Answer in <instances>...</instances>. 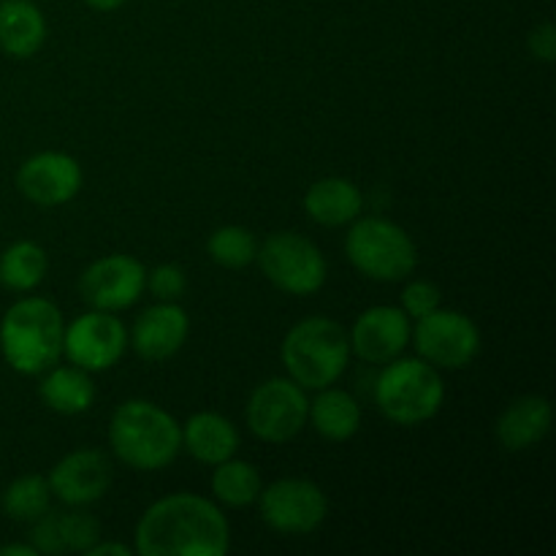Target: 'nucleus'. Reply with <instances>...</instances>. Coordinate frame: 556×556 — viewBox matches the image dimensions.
<instances>
[{
  "label": "nucleus",
  "instance_id": "obj_1",
  "mask_svg": "<svg viewBox=\"0 0 556 556\" xmlns=\"http://www.w3.org/2000/svg\"><path fill=\"white\" fill-rule=\"evenodd\" d=\"M231 548V525L212 500L177 492L141 514L134 532L139 556H223Z\"/></svg>",
  "mask_w": 556,
  "mask_h": 556
},
{
  "label": "nucleus",
  "instance_id": "obj_2",
  "mask_svg": "<svg viewBox=\"0 0 556 556\" xmlns=\"http://www.w3.org/2000/svg\"><path fill=\"white\" fill-rule=\"evenodd\" d=\"M109 445L130 470H166L182 451V424L150 400H128L109 418Z\"/></svg>",
  "mask_w": 556,
  "mask_h": 556
},
{
  "label": "nucleus",
  "instance_id": "obj_3",
  "mask_svg": "<svg viewBox=\"0 0 556 556\" xmlns=\"http://www.w3.org/2000/svg\"><path fill=\"white\" fill-rule=\"evenodd\" d=\"M65 320L43 296L16 299L0 318V353L16 375L36 378L63 356Z\"/></svg>",
  "mask_w": 556,
  "mask_h": 556
},
{
  "label": "nucleus",
  "instance_id": "obj_4",
  "mask_svg": "<svg viewBox=\"0 0 556 556\" xmlns=\"http://www.w3.org/2000/svg\"><path fill=\"white\" fill-rule=\"evenodd\" d=\"M282 367L293 383L304 391H320L334 386L351 362L348 329L326 315H309L293 324L280 345Z\"/></svg>",
  "mask_w": 556,
  "mask_h": 556
},
{
  "label": "nucleus",
  "instance_id": "obj_5",
  "mask_svg": "<svg viewBox=\"0 0 556 556\" xmlns=\"http://www.w3.org/2000/svg\"><path fill=\"white\" fill-rule=\"evenodd\" d=\"M445 402L440 369L424 358H394L375 378V405L396 427H418L432 421Z\"/></svg>",
  "mask_w": 556,
  "mask_h": 556
},
{
  "label": "nucleus",
  "instance_id": "obj_6",
  "mask_svg": "<svg viewBox=\"0 0 556 556\" xmlns=\"http://www.w3.org/2000/svg\"><path fill=\"white\" fill-rule=\"evenodd\" d=\"M345 255L358 275L375 282H402L418 266V248L410 233L400 223L378 215H358L348 226Z\"/></svg>",
  "mask_w": 556,
  "mask_h": 556
},
{
  "label": "nucleus",
  "instance_id": "obj_7",
  "mask_svg": "<svg viewBox=\"0 0 556 556\" xmlns=\"http://www.w3.org/2000/svg\"><path fill=\"white\" fill-rule=\"evenodd\" d=\"M255 261L266 280L277 291L291 293V296H313L326 286V277H329L324 250L296 231L269 233L258 244Z\"/></svg>",
  "mask_w": 556,
  "mask_h": 556
},
{
  "label": "nucleus",
  "instance_id": "obj_8",
  "mask_svg": "<svg viewBox=\"0 0 556 556\" xmlns=\"http://www.w3.org/2000/svg\"><path fill=\"white\" fill-rule=\"evenodd\" d=\"M418 358L434 369H465L481 353V329L459 309L438 307L416 320L410 331Z\"/></svg>",
  "mask_w": 556,
  "mask_h": 556
},
{
  "label": "nucleus",
  "instance_id": "obj_9",
  "mask_svg": "<svg viewBox=\"0 0 556 556\" xmlns=\"http://www.w3.org/2000/svg\"><path fill=\"white\" fill-rule=\"evenodd\" d=\"M307 391L291 378H269L255 386L244 405V424L264 443H288L307 427Z\"/></svg>",
  "mask_w": 556,
  "mask_h": 556
},
{
  "label": "nucleus",
  "instance_id": "obj_10",
  "mask_svg": "<svg viewBox=\"0 0 556 556\" xmlns=\"http://www.w3.org/2000/svg\"><path fill=\"white\" fill-rule=\"evenodd\" d=\"M258 510L264 525L280 535H309L329 516V500L307 478H280L261 489Z\"/></svg>",
  "mask_w": 556,
  "mask_h": 556
},
{
  "label": "nucleus",
  "instance_id": "obj_11",
  "mask_svg": "<svg viewBox=\"0 0 556 556\" xmlns=\"http://www.w3.org/2000/svg\"><path fill=\"white\" fill-rule=\"evenodd\" d=\"M125 351H128V329L114 313L90 309L65 326L63 356L90 375L117 367Z\"/></svg>",
  "mask_w": 556,
  "mask_h": 556
},
{
  "label": "nucleus",
  "instance_id": "obj_12",
  "mask_svg": "<svg viewBox=\"0 0 556 556\" xmlns=\"http://www.w3.org/2000/svg\"><path fill=\"white\" fill-rule=\"evenodd\" d=\"M147 269L136 255L112 253L92 261L79 277V293L90 309L119 313L134 307L144 293Z\"/></svg>",
  "mask_w": 556,
  "mask_h": 556
},
{
  "label": "nucleus",
  "instance_id": "obj_13",
  "mask_svg": "<svg viewBox=\"0 0 556 556\" xmlns=\"http://www.w3.org/2000/svg\"><path fill=\"white\" fill-rule=\"evenodd\" d=\"M81 185H85V174H81L79 161L68 152H36L16 168V190L41 210H52V206L74 201Z\"/></svg>",
  "mask_w": 556,
  "mask_h": 556
},
{
  "label": "nucleus",
  "instance_id": "obj_14",
  "mask_svg": "<svg viewBox=\"0 0 556 556\" xmlns=\"http://www.w3.org/2000/svg\"><path fill=\"white\" fill-rule=\"evenodd\" d=\"M410 331L413 326L405 309L378 304L358 315L353 329L348 331V340H351L353 356L375 364V367H383L405 353V348L410 345Z\"/></svg>",
  "mask_w": 556,
  "mask_h": 556
},
{
  "label": "nucleus",
  "instance_id": "obj_15",
  "mask_svg": "<svg viewBox=\"0 0 556 556\" xmlns=\"http://www.w3.org/2000/svg\"><path fill=\"white\" fill-rule=\"evenodd\" d=\"M52 497L68 508H87L106 497L112 486V462L96 448H79L65 454L47 476Z\"/></svg>",
  "mask_w": 556,
  "mask_h": 556
},
{
  "label": "nucleus",
  "instance_id": "obj_16",
  "mask_svg": "<svg viewBox=\"0 0 556 556\" xmlns=\"http://www.w3.org/2000/svg\"><path fill=\"white\" fill-rule=\"evenodd\" d=\"M190 334V318L179 302H157L136 318L128 345L144 362H168L185 348Z\"/></svg>",
  "mask_w": 556,
  "mask_h": 556
},
{
  "label": "nucleus",
  "instance_id": "obj_17",
  "mask_svg": "<svg viewBox=\"0 0 556 556\" xmlns=\"http://www.w3.org/2000/svg\"><path fill=\"white\" fill-rule=\"evenodd\" d=\"M548 429H552V402L546 396L527 394L505 407L494 434L508 454H521L541 443Z\"/></svg>",
  "mask_w": 556,
  "mask_h": 556
},
{
  "label": "nucleus",
  "instance_id": "obj_18",
  "mask_svg": "<svg viewBox=\"0 0 556 556\" xmlns=\"http://www.w3.org/2000/svg\"><path fill=\"white\" fill-rule=\"evenodd\" d=\"M47 16L33 0H0V52L30 60L47 43Z\"/></svg>",
  "mask_w": 556,
  "mask_h": 556
},
{
  "label": "nucleus",
  "instance_id": "obj_19",
  "mask_svg": "<svg viewBox=\"0 0 556 556\" xmlns=\"http://www.w3.org/2000/svg\"><path fill=\"white\" fill-rule=\"evenodd\" d=\"M182 448L201 465H220L239 451V432L226 416L212 410L193 413L182 424Z\"/></svg>",
  "mask_w": 556,
  "mask_h": 556
},
{
  "label": "nucleus",
  "instance_id": "obj_20",
  "mask_svg": "<svg viewBox=\"0 0 556 556\" xmlns=\"http://www.w3.org/2000/svg\"><path fill=\"white\" fill-rule=\"evenodd\" d=\"M364 195L356 182L345 177L318 179L304 193V212L313 223L324 228L351 226L362 215Z\"/></svg>",
  "mask_w": 556,
  "mask_h": 556
},
{
  "label": "nucleus",
  "instance_id": "obj_21",
  "mask_svg": "<svg viewBox=\"0 0 556 556\" xmlns=\"http://www.w3.org/2000/svg\"><path fill=\"white\" fill-rule=\"evenodd\" d=\"M307 424L331 443H345V440L356 438L362 429V405L353 394L337 386H326L309 400Z\"/></svg>",
  "mask_w": 556,
  "mask_h": 556
},
{
  "label": "nucleus",
  "instance_id": "obj_22",
  "mask_svg": "<svg viewBox=\"0 0 556 556\" xmlns=\"http://www.w3.org/2000/svg\"><path fill=\"white\" fill-rule=\"evenodd\" d=\"M38 396L52 413L81 416L96 405L98 389L87 369L71 364V367H49L38 383Z\"/></svg>",
  "mask_w": 556,
  "mask_h": 556
},
{
  "label": "nucleus",
  "instance_id": "obj_23",
  "mask_svg": "<svg viewBox=\"0 0 556 556\" xmlns=\"http://www.w3.org/2000/svg\"><path fill=\"white\" fill-rule=\"evenodd\" d=\"M47 250L30 239H20L0 253V286L14 293L36 291L47 277Z\"/></svg>",
  "mask_w": 556,
  "mask_h": 556
},
{
  "label": "nucleus",
  "instance_id": "obj_24",
  "mask_svg": "<svg viewBox=\"0 0 556 556\" xmlns=\"http://www.w3.org/2000/svg\"><path fill=\"white\" fill-rule=\"evenodd\" d=\"M210 483L215 500L226 505V508H248V505L258 500L261 489H264L258 467L244 459H237V456L215 465Z\"/></svg>",
  "mask_w": 556,
  "mask_h": 556
},
{
  "label": "nucleus",
  "instance_id": "obj_25",
  "mask_svg": "<svg viewBox=\"0 0 556 556\" xmlns=\"http://www.w3.org/2000/svg\"><path fill=\"white\" fill-rule=\"evenodd\" d=\"M0 508H3L5 519L16 521V525H33L52 508L49 481L43 476H33V472L14 478L0 497Z\"/></svg>",
  "mask_w": 556,
  "mask_h": 556
},
{
  "label": "nucleus",
  "instance_id": "obj_26",
  "mask_svg": "<svg viewBox=\"0 0 556 556\" xmlns=\"http://www.w3.org/2000/svg\"><path fill=\"white\" fill-rule=\"evenodd\" d=\"M206 255L223 269H248L258 255V239L244 226H220L206 239Z\"/></svg>",
  "mask_w": 556,
  "mask_h": 556
},
{
  "label": "nucleus",
  "instance_id": "obj_27",
  "mask_svg": "<svg viewBox=\"0 0 556 556\" xmlns=\"http://www.w3.org/2000/svg\"><path fill=\"white\" fill-rule=\"evenodd\" d=\"M54 532H58L60 554H87L101 541V525L85 510L54 514Z\"/></svg>",
  "mask_w": 556,
  "mask_h": 556
},
{
  "label": "nucleus",
  "instance_id": "obj_28",
  "mask_svg": "<svg viewBox=\"0 0 556 556\" xmlns=\"http://www.w3.org/2000/svg\"><path fill=\"white\" fill-rule=\"evenodd\" d=\"M144 288L157 302H179L188 291V277L179 264H157L155 269L147 271Z\"/></svg>",
  "mask_w": 556,
  "mask_h": 556
},
{
  "label": "nucleus",
  "instance_id": "obj_29",
  "mask_svg": "<svg viewBox=\"0 0 556 556\" xmlns=\"http://www.w3.org/2000/svg\"><path fill=\"white\" fill-rule=\"evenodd\" d=\"M440 304H443V293H440V288L432 280H410L400 296V307L413 320L434 313Z\"/></svg>",
  "mask_w": 556,
  "mask_h": 556
},
{
  "label": "nucleus",
  "instance_id": "obj_30",
  "mask_svg": "<svg viewBox=\"0 0 556 556\" xmlns=\"http://www.w3.org/2000/svg\"><path fill=\"white\" fill-rule=\"evenodd\" d=\"M527 52L538 60V63L552 65L556 58V27L552 22H541L527 36Z\"/></svg>",
  "mask_w": 556,
  "mask_h": 556
},
{
  "label": "nucleus",
  "instance_id": "obj_31",
  "mask_svg": "<svg viewBox=\"0 0 556 556\" xmlns=\"http://www.w3.org/2000/svg\"><path fill=\"white\" fill-rule=\"evenodd\" d=\"M134 546H125V543H106L98 541L96 546L87 552V556H134Z\"/></svg>",
  "mask_w": 556,
  "mask_h": 556
},
{
  "label": "nucleus",
  "instance_id": "obj_32",
  "mask_svg": "<svg viewBox=\"0 0 556 556\" xmlns=\"http://www.w3.org/2000/svg\"><path fill=\"white\" fill-rule=\"evenodd\" d=\"M128 3V0H85L87 9L92 11H101V14H112V11L123 9V5Z\"/></svg>",
  "mask_w": 556,
  "mask_h": 556
},
{
  "label": "nucleus",
  "instance_id": "obj_33",
  "mask_svg": "<svg viewBox=\"0 0 556 556\" xmlns=\"http://www.w3.org/2000/svg\"><path fill=\"white\" fill-rule=\"evenodd\" d=\"M0 556H38V552L30 543H5L0 546Z\"/></svg>",
  "mask_w": 556,
  "mask_h": 556
}]
</instances>
